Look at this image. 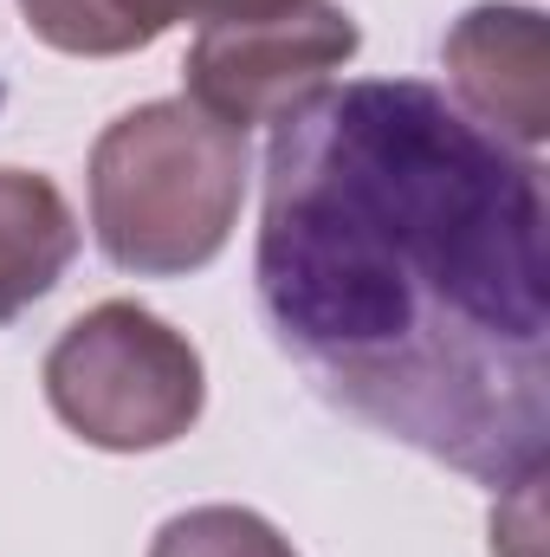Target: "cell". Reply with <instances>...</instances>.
I'll return each mask as SVG.
<instances>
[{"label": "cell", "mask_w": 550, "mask_h": 557, "mask_svg": "<svg viewBox=\"0 0 550 557\" xmlns=\"http://www.w3.org/2000/svg\"><path fill=\"white\" fill-rule=\"evenodd\" d=\"M253 278L337 409L499 493L545 473V182L434 85L363 78L278 124Z\"/></svg>", "instance_id": "cell-1"}, {"label": "cell", "mask_w": 550, "mask_h": 557, "mask_svg": "<svg viewBox=\"0 0 550 557\" xmlns=\"http://www.w3.org/2000/svg\"><path fill=\"white\" fill-rule=\"evenodd\" d=\"M247 201V137L155 98L124 111L91 149V227L111 267L137 278L201 273Z\"/></svg>", "instance_id": "cell-2"}, {"label": "cell", "mask_w": 550, "mask_h": 557, "mask_svg": "<svg viewBox=\"0 0 550 557\" xmlns=\"http://www.w3.org/2000/svg\"><path fill=\"white\" fill-rule=\"evenodd\" d=\"M46 403L78 441L104 454H149L182 441L201 403V350L130 298L91 305L46 350Z\"/></svg>", "instance_id": "cell-3"}, {"label": "cell", "mask_w": 550, "mask_h": 557, "mask_svg": "<svg viewBox=\"0 0 550 557\" xmlns=\"http://www.w3.org/2000/svg\"><path fill=\"white\" fill-rule=\"evenodd\" d=\"M357 20L330 0H304L260 20H214L188 52V104L240 137L247 124H285L304 98L324 91L330 72L357 59Z\"/></svg>", "instance_id": "cell-4"}, {"label": "cell", "mask_w": 550, "mask_h": 557, "mask_svg": "<svg viewBox=\"0 0 550 557\" xmlns=\"http://www.w3.org/2000/svg\"><path fill=\"white\" fill-rule=\"evenodd\" d=\"M447 78L460 91V111L512 149H538L550 137V33L538 7H473L453 20Z\"/></svg>", "instance_id": "cell-5"}, {"label": "cell", "mask_w": 550, "mask_h": 557, "mask_svg": "<svg viewBox=\"0 0 550 557\" xmlns=\"http://www.w3.org/2000/svg\"><path fill=\"white\" fill-rule=\"evenodd\" d=\"M78 260V221L65 195L33 169H0V324L39 305Z\"/></svg>", "instance_id": "cell-6"}, {"label": "cell", "mask_w": 550, "mask_h": 557, "mask_svg": "<svg viewBox=\"0 0 550 557\" xmlns=\"http://www.w3.org/2000/svg\"><path fill=\"white\" fill-rule=\"evenodd\" d=\"M33 39H46L52 52L72 59H117L155 46L175 20L182 0H20Z\"/></svg>", "instance_id": "cell-7"}, {"label": "cell", "mask_w": 550, "mask_h": 557, "mask_svg": "<svg viewBox=\"0 0 550 557\" xmlns=\"http://www.w3.org/2000/svg\"><path fill=\"white\" fill-rule=\"evenodd\" d=\"M149 557H298L260 512L247 506H195V512H175Z\"/></svg>", "instance_id": "cell-8"}, {"label": "cell", "mask_w": 550, "mask_h": 557, "mask_svg": "<svg viewBox=\"0 0 550 557\" xmlns=\"http://www.w3.org/2000/svg\"><path fill=\"white\" fill-rule=\"evenodd\" d=\"M285 7H304V0H182V13L195 20H260V13H285Z\"/></svg>", "instance_id": "cell-9"}]
</instances>
